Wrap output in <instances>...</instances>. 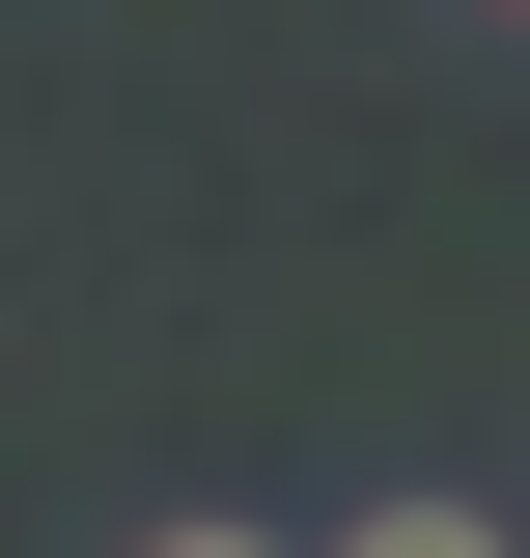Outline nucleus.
<instances>
[{
  "instance_id": "f257e3e1",
  "label": "nucleus",
  "mask_w": 530,
  "mask_h": 558,
  "mask_svg": "<svg viewBox=\"0 0 530 558\" xmlns=\"http://www.w3.org/2000/svg\"><path fill=\"white\" fill-rule=\"evenodd\" d=\"M335 558H530V531H503V502H363Z\"/></svg>"
},
{
  "instance_id": "f03ea898",
  "label": "nucleus",
  "mask_w": 530,
  "mask_h": 558,
  "mask_svg": "<svg viewBox=\"0 0 530 558\" xmlns=\"http://www.w3.org/2000/svg\"><path fill=\"white\" fill-rule=\"evenodd\" d=\"M140 558H279V531H252V502H168V531H140Z\"/></svg>"
},
{
  "instance_id": "7ed1b4c3",
  "label": "nucleus",
  "mask_w": 530,
  "mask_h": 558,
  "mask_svg": "<svg viewBox=\"0 0 530 558\" xmlns=\"http://www.w3.org/2000/svg\"><path fill=\"white\" fill-rule=\"evenodd\" d=\"M503 28H530V0H503Z\"/></svg>"
}]
</instances>
